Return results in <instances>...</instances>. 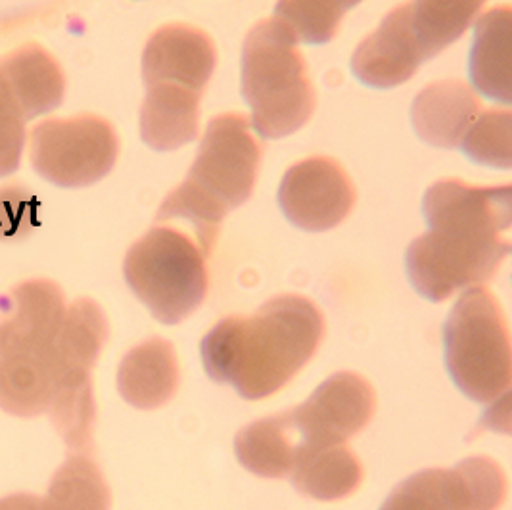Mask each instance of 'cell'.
<instances>
[{
	"label": "cell",
	"mask_w": 512,
	"mask_h": 510,
	"mask_svg": "<svg viewBox=\"0 0 512 510\" xmlns=\"http://www.w3.org/2000/svg\"><path fill=\"white\" fill-rule=\"evenodd\" d=\"M300 438L286 413L246 424L234 438L238 463L259 478L279 480L290 474Z\"/></svg>",
	"instance_id": "21"
},
{
	"label": "cell",
	"mask_w": 512,
	"mask_h": 510,
	"mask_svg": "<svg viewBox=\"0 0 512 510\" xmlns=\"http://www.w3.org/2000/svg\"><path fill=\"white\" fill-rule=\"evenodd\" d=\"M509 478L491 457H468L451 468H426L397 484L378 510H499Z\"/></svg>",
	"instance_id": "9"
},
{
	"label": "cell",
	"mask_w": 512,
	"mask_h": 510,
	"mask_svg": "<svg viewBox=\"0 0 512 510\" xmlns=\"http://www.w3.org/2000/svg\"><path fill=\"white\" fill-rule=\"evenodd\" d=\"M482 112L476 91L459 79L424 87L413 102V125L432 146L455 148Z\"/></svg>",
	"instance_id": "16"
},
{
	"label": "cell",
	"mask_w": 512,
	"mask_h": 510,
	"mask_svg": "<svg viewBox=\"0 0 512 510\" xmlns=\"http://www.w3.org/2000/svg\"><path fill=\"white\" fill-rule=\"evenodd\" d=\"M461 146L472 160L493 167L512 165V116L509 110H488L466 131Z\"/></svg>",
	"instance_id": "25"
},
{
	"label": "cell",
	"mask_w": 512,
	"mask_h": 510,
	"mask_svg": "<svg viewBox=\"0 0 512 510\" xmlns=\"http://www.w3.org/2000/svg\"><path fill=\"white\" fill-rule=\"evenodd\" d=\"M0 71L16 96L25 121L54 112L66 94V75L47 48L27 43L0 58Z\"/></svg>",
	"instance_id": "17"
},
{
	"label": "cell",
	"mask_w": 512,
	"mask_h": 510,
	"mask_svg": "<svg viewBox=\"0 0 512 510\" xmlns=\"http://www.w3.org/2000/svg\"><path fill=\"white\" fill-rule=\"evenodd\" d=\"M357 2L323 0V2H302L284 0L275 8V20L286 25L294 39L300 43H328L334 39L340 20Z\"/></svg>",
	"instance_id": "24"
},
{
	"label": "cell",
	"mask_w": 512,
	"mask_h": 510,
	"mask_svg": "<svg viewBox=\"0 0 512 510\" xmlns=\"http://www.w3.org/2000/svg\"><path fill=\"white\" fill-rule=\"evenodd\" d=\"M25 116L0 71V177H8L20 169L24 154Z\"/></svg>",
	"instance_id": "26"
},
{
	"label": "cell",
	"mask_w": 512,
	"mask_h": 510,
	"mask_svg": "<svg viewBox=\"0 0 512 510\" xmlns=\"http://www.w3.org/2000/svg\"><path fill=\"white\" fill-rule=\"evenodd\" d=\"M110 326L102 307L91 298L71 302L45 359L54 392L94 390L93 369L108 342Z\"/></svg>",
	"instance_id": "13"
},
{
	"label": "cell",
	"mask_w": 512,
	"mask_h": 510,
	"mask_svg": "<svg viewBox=\"0 0 512 510\" xmlns=\"http://www.w3.org/2000/svg\"><path fill=\"white\" fill-rule=\"evenodd\" d=\"M422 209L430 232L411 242L407 271L420 294L443 302L457 290L488 282L511 252L512 188L443 179Z\"/></svg>",
	"instance_id": "1"
},
{
	"label": "cell",
	"mask_w": 512,
	"mask_h": 510,
	"mask_svg": "<svg viewBox=\"0 0 512 510\" xmlns=\"http://www.w3.org/2000/svg\"><path fill=\"white\" fill-rule=\"evenodd\" d=\"M355 200L357 192L346 169L325 156L292 165L279 188L280 208L303 231L338 227L350 215Z\"/></svg>",
	"instance_id": "11"
},
{
	"label": "cell",
	"mask_w": 512,
	"mask_h": 510,
	"mask_svg": "<svg viewBox=\"0 0 512 510\" xmlns=\"http://www.w3.org/2000/svg\"><path fill=\"white\" fill-rule=\"evenodd\" d=\"M0 510H48L43 497L33 493H12L0 499Z\"/></svg>",
	"instance_id": "28"
},
{
	"label": "cell",
	"mask_w": 512,
	"mask_h": 510,
	"mask_svg": "<svg viewBox=\"0 0 512 510\" xmlns=\"http://www.w3.org/2000/svg\"><path fill=\"white\" fill-rule=\"evenodd\" d=\"M511 39V8H493L478 20L470 54V75L476 89L503 104L512 100Z\"/></svg>",
	"instance_id": "20"
},
{
	"label": "cell",
	"mask_w": 512,
	"mask_h": 510,
	"mask_svg": "<svg viewBox=\"0 0 512 510\" xmlns=\"http://www.w3.org/2000/svg\"><path fill=\"white\" fill-rule=\"evenodd\" d=\"M374 411L371 382L355 372H336L286 415L300 443L338 445L359 434L373 420Z\"/></svg>",
	"instance_id": "10"
},
{
	"label": "cell",
	"mask_w": 512,
	"mask_h": 510,
	"mask_svg": "<svg viewBox=\"0 0 512 510\" xmlns=\"http://www.w3.org/2000/svg\"><path fill=\"white\" fill-rule=\"evenodd\" d=\"M208 257L183 231L158 225L137 240L123 261V275L156 321L179 325L208 296Z\"/></svg>",
	"instance_id": "7"
},
{
	"label": "cell",
	"mask_w": 512,
	"mask_h": 510,
	"mask_svg": "<svg viewBox=\"0 0 512 510\" xmlns=\"http://www.w3.org/2000/svg\"><path fill=\"white\" fill-rule=\"evenodd\" d=\"M443 344L447 371L466 397L493 403L509 394L511 332L501 303L486 286L461 294L443 326Z\"/></svg>",
	"instance_id": "6"
},
{
	"label": "cell",
	"mask_w": 512,
	"mask_h": 510,
	"mask_svg": "<svg viewBox=\"0 0 512 510\" xmlns=\"http://www.w3.org/2000/svg\"><path fill=\"white\" fill-rule=\"evenodd\" d=\"M261 158L263 142L248 117L233 112L213 117L187 179L163 200L156 221L188 219L208 257L227 213L250 200Z\"/></svg>",
	"instance_id": "3"
},
{
	"label": "cell",
	"mask_w": 512,
	"mask_h": 510,
	"mask_svg": "<svg viewBox=\"0 0 512 510\" xmlns=\"http://www.w3.org/2000/svg\"><path fill=\"white\" fill-rule=\"evenodd\" d=\"M363 464L348 443L311 445L300 443L288 474L292 486L315 501H340L363 484Z\"/></svg>",
	"instance_id": "18"
},
{
	"label": "cell",
	"mask_w": 512,
	"mask_h": 510,
	"mask_svg": "<svg viewBox=\"0 0 512 510\" xmlns=\"http://www.w3.org/2000/svg\"><path fill=\"white\" fill-rule=\"evenodd\" d=\"M179 359L175 346L160 338H148L127 351L117 369L121 397L142 411L163 407L179 390Z\"/></svg>",
	"instance_id": "15"
},
{
	"label": "cell",
	"mask_w": 512,
	"mask_h": 510,
	"mask_svg": "<svg viewBox=\"0 0 512 510\" xmlns=\"http://www.w3.org/2000/svg\"><path fill=\"white\" fill-rule=\"evenodd\" d=\"M217 66L210 35L194 25L160 27L142 52L144 85H179L204 94Z\"/></svg>",
	"instance_id": "14"
},
{
	"label": "cell",
	"mask_w": 512,
	"mask_h": 510,
	"mask_svg": "<svg viewBox=\"0 0 512 510\" xmlns=\"http://www.w3.org/2000/svg\"><path fill=\"white\" fill-rule=\"evenodd\" d=\"M54 378L45 355L0 357V411L18 418L48 413Z\"/></svg>",
	"instance_id": "22"
},
{
	"label": "cell",
	"mask_w": 512,
	"mask_h": 510,
	"mask_svg": "<svg viewBox=\"0 0 512 510\" xmlns=\"http://www.w3.org/2000/svg\"><path fill=\"white\" fill-rule=\"evenodd\" d=\"M202 93L179 85H150L140 108V137L160 152L198 137Z\"/></svg>",
	"instance_id": "19"
},
{
	"label": "cell",
	"mask_w": 512,
	"mask_h": 510,
	"mask_svg": "<svg viewBox=\"0 0 512 510\" xmlns=\"http://www.w3.org/2000/svg\"><path fill=\"white\" fill-rule=\"evenodd\" d=\"M39 202L22 183L0 186V240L18 242L37 227Z\"/></svg>",
	"instance_id": "27"
},
{
	"label": "cell",
	"mask_w": 512,
	"mask_h": 510,
	"mask_svg": "<svg viewBox=\"0 0 512 510\" xmlns=\"http://www.w3.org/2000/svg\"><path fill=\"white\" fill-rule=\"evenodd\" d=\"M242 94L263 139H282L315 112V89L298 41L279 20H261L242 48Z\"/></svg>",
	"instance_id": "5"
},
{
	"label": "cell",
	"mask_w": 512,
	"mask_h": 510,
	"mask_svg": "<svg viewBox=\"0 0 512 510\" xmlns=\"http://www.w3.org/2000/svg\"><path fill=\"white\" fill-rule=\"evenodd\" d=\"M119 148L116 127L104 117H50L29 135V162L52 185L83 188L114 169Z\"/></svg>",
	"instance_id": "8"
},
{
	"label": "cell",
	"mask_w": 512,
	"mask_h": 510,
	"mask_svg": "<svg viewBox=\"0 0 512 510\" xmlns=\"http://www.w3.org/2000/svg\"><path fill=\"white\" fill-rule=\"evenodd\" d=\"M325 330L317 303L298 294L275 296L254 315H233L211 328L200 346L204 369L244 399H265L313 359Z\"/></svg>",
	"instance_id": "2"
},
{
	"label": "cell",
	"mask_w": 512,
	"mask_h": 510,
	"mask_svg": "<svg viewBox=\"0 0 512 510\" xmlns=\"http://www.w3.org/2000/svg\"><path fill=\"white\" fill-rule=\"evenodd\" d=\"M43 499L48 510L112 509V489L87 453H70L54 472Z\"/></svg>",
	"instance_id": "23"
},
{
	"label": "cell",
	"mask_w": 512,
	"mask_h": 510,
	"mask_svg": "<svg viewBox=\"0 0 512 510\" xmlns=\"http://www.w3.org/2000/svg\"><path fill=\"white\" fill-rule=\"evenodd\" d=\"M482 6L480 0H422L397 6L355 48L353 73L380 89L409 81L422 62L465 33Z\"/></svg>",
	"instance_id": "4"
},
{
	"label": "cell",
	"mask_w": 512,
	"mask_h": 510,
	"mask_svg": "<svg viewBox=\"0 0 512 510\" xmlns=\"http://www.w3.org/2000/svg\"><path fill=\"white\" fill-rule=\"evenodd\" d=\"M68 303L48 279L24 280L0 303V357L45 355L62 325Z\"/></svg>",
	"instance_id": "12"
}]
</instances>
